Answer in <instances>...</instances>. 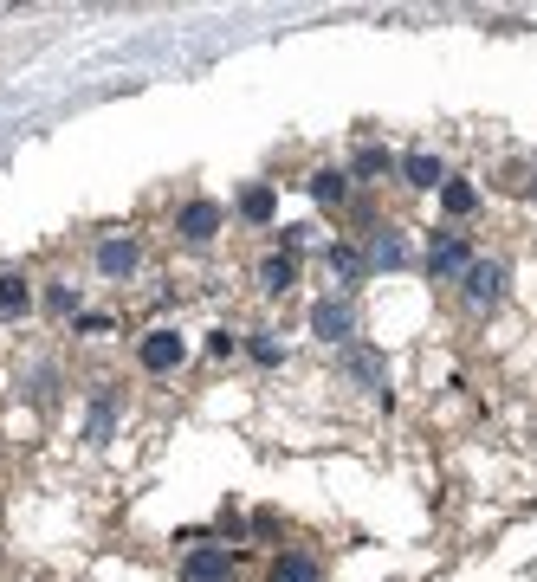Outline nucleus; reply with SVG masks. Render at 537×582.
<instances>
[{"label": "nucleus", "mask_w": 537, "mask_h": 582, "mask_svg": "<svg viewBox=\"0 0 537 582\" xmlns=\"http://www.w3.org/2000/svg\"><path fill=\"white\" fill-rule=\"evenodd\" d=\"M136 356H143V369H149V376H169V369L188 356V343H182V330H149Z\"/></svg>", "instance_id": "f257e3e1"}, {"label": "nucleus", "mask_w": 537, "mask_h": 582, "mask_svg": "<svg viewBox=\"0 0 537 582\" xmlns=\"http://www.w3.org/2000/svg\"><path fill=\"white\" fill-rule=\"evenodd\" d=\"M182 582H233V557L214 550V544L188 550V557H182Z\"/></svg>", "instance_id": "f03ea898"}, {"label": "nucleus", "mask_w": 537, "mask_h": 582, "mask_svg": "<svg viewBox=\"0 0 537 582\" xmlns=\"http://www.w3.org/2000/svg\"><path fill=\"white\" fill-rule=\"evenodd\" d=\"M428 266H434V279H453V272H473V253H466V240H460V233H434Z\"/></svg>", "instance_id": "7ed1b4c3"}, {"label": "nucleus", "mask_w": 537, "mask_h": 582, "mask_svg": "<svg viewBox=\"0 0 537 582\" xmlns=\"http://www.w3.org/2000/svg\"><path fill=\"white\" fill-rule=\"evenodd\" d=\"M311 330H318L324 343H350V330H356L350 304H343V298H324V304H311Z\"/></svg>", "instance_id": "20e7f679"}, {"label": "nucleus", "mask_w": 537, "mask_h": 582, "mask_svg": "<svg viewBox=\"0 0 537 582\" xmlns=\"http://www.w3.org/2000/svg\"><path fill=\"white\" fill-rule=\"evenodd\" d=\"M214 233H220V207H214V201H188V207H182V240L208 246Z\"/></svg>", "instance_id": "39448f33"}, {"label": "nucleus", "mask_w": 537, "mask_h": 582, "mask_svg": "<svg viewBox=\"0 0 537 582\" xmlns=\"http://www.w3.org/2000/svg\"><path fill=\"white\" fill-rule=\"evenodd\" d=\"M466 298L486 311V304H499L505 298V266H473L466 272Z\"/></svg>", "instance_id": "423d86ee"}, {"label": "nucleus", "mask_w": 537, "mask_h": 582, "mask_svg": "<svg viewBox=\"0 0 537 582\" xmlns=\"http://www.w3.org/2000/svg\"><path fill=\"white\" fill-rule=\"evenodd\" d=\"M402 175H408V188H447V175H440V156H428V149L402 156Z\"/></svg>", "instance_id": "0eeeda50"}, {"label": "nucleus", "mask_w": 537, "mask_h": 582, "mask_svg": "<svg viewBox=\"0 0 537 582\" xmlns=\"http://www.w3.org/2000/svg\"><path fill=\"white\" fill-rule=\"evenodd\" d=\"M98 272H104V279L136 272V240H104V246H98Z\"/></svg>", "instance_id": "6e6552de"}, {"label": "nucleus", "mask_w": 537, "mask_h": 582, "mask_svg": "<svg viewBox=\"0 0 537 582\" xmlns=\"http://www.w3.org/2000/svg\"><path fill=\"white\" fill-rule=\"evenodd\" d=\"M272 214H279V194H272L266 182H253V188L240 194V220H253V227H266Z\"/></svg>", "instance_id": "1a4fd4ad"}, {"label": "nucleus", "mask_w": 537, "mask_h": 582, "mask_svg": "<svg viewBox=\"0 0 537 582\" xmlns=\"http://www.w3.org/2000/svg\"><path fill=\"white\" fill-rule=\"evenodd\" d=\"M298 285V266H292V253H272L266 266H259V291H272V298H279V291H292Z\"/></svg>", "instance_id": "9d476101"}, {"label": "nucleus", "mask_w": 537, "mask_h": 582, "mask_svg": "<svg viewBox=\"0 0 537 582\" xmlns=\"http://www.w3.org/2000/svg\"><path fill=\"white\" fill-rule=\"evenodd\" d=\"M343 369H350V376L363 382V388H382V376H389L376 350H343Z\"/></svg>", "instance_id": "9b49d317"}, {"label": "nucleus", "mask_w": 537, "mask_h": 582, "mask_svg": "<svg viewBox=\"0 0 537 582\" xmlns=\"http://www.w3.org/2000/svg\"><path fill=\"white\" fill-rule=\"evenodd\" d=\"M343 194H350V175H343V169H318V175H311V201L343 207Z\"/></svg>", "instance_id": "f8f14e48"}, {"label": "nucleus", "mask_w": 537, "mask_h": 582, "mask_svg": "<svg viewBox=\"0 0 537 582\" xmlns=\"http://www.w3.org/2000/svg\"><path fill=\"white\" fill-rule=\"evenodd\" d=\"M272 582H324V570L311 557H279L272 563Z\"/></svg>", "instance_id": "ddd939ff"}, {"label": "nucleus", "mask_w": 537, "mask_h": 582, "mask_svg": "<svg viewBox=\"0 0 537 582\" xmlns=\"http://www.w3.org/2000/svg\"><path fill=\"white\" fill-rule=\"evenodd\" d=\"M402 259H408L402 233H376V240H369V266H402Z\"/></svg>", "instance_id": "4468645a"}, {"label": "nucleus", "mask_w": 537, "mask_h": 582, "mask_svg": "<svg viewBox=\"0 0 537 582\" xmlns=\"http://www.w3.org/2000/svg\"><path fill=\"white\" fill-rule=\"evenodd\" d=\"M440 207H447L453 220H466V214H473V207H479V194L466 188V182H447V188H440Z\"/></svg>", "instance_id": "2eb2a0df"}, {"label": "nucleus", "mask_w": 537, "mask_h": 582, "mask_svg": "<svg viewBox=\"0 0 537 582\" xmlns=\"http://www.w3.org/2000/svg\"><path fill=\"white\" fill-rule=\"evenodd\" d=\"M20 311H26V279L7 272V279H0V317H20Z\"/></svg>", "instance_id": "dca6fc26"}, {"label": "nucleus", "mask_w": 537, "mask_h": 582, "mask_svg": "<svg viewBox=\"0 0 537 582\" xmlns=\"http://www.w3.org/2000/svg\"><path fill=\"white\" fill-rule=\"evenodd\" d=\"M330 272L337 279H363V253L356 246H330Z\"/></svg>", "instance_id": "f3484780"}, {"label": "nucleus", "mask_w": 537, "mask_h": 582, "mask_svg": "<svg viewBox=\"0 0 537 582\" xmlns=\"http://www.w3.org/2000/svg\"><path fill=\"white\" fill-rule=\"evenodd\" d=\"M104 434H110V395L91 401V440H104Z\"/></svg>", "instance_id": "a211bd4d"}, {"label": "nucleus", "mask_w": 537, "mask_h": 582, "mask_svg": "<svg viewBox=\"0 0 537 582\" xmlns=\"http://www.w3.org/2000/svg\"><path fill=\"white\" fill-rule=\"evenodd\" d=\"M389 169V149H363V156H356V175H382Z\"/></svg>", "instance_id": "6ab92c4d"}]
</instances>
